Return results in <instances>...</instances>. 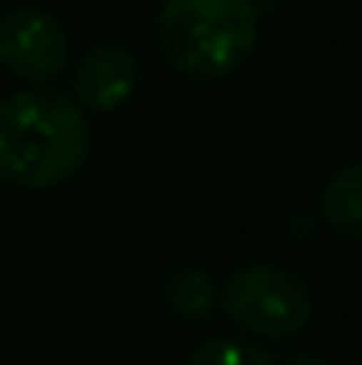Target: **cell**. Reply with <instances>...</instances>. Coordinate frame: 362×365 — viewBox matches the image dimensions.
I'll use <instances>...</instances> for the list:
<instances>
[{
    "label": "cell",
    "instance_id": "2",
    "mask_svg": "<svg viewBox=\"0 0 362 365\" xmlns=\"http://www.w3.org/2000/svg\"><path fill=\"white\" fill-rule=\"evenodd\" d=\"M256 39V0H164L156 11V46L164 61L192 82L235 75L252 57Z\"/></svg>",
    "mask_w": 362,
    "mask_h": 365
},
{
    "label": "cell",
    "instance_id": "4",
    "mask_svg": "<svg viewBox=\"0 0 362 365\" xmlns=\"http://www.w3.org/2000/svg\"><path fill=\"white\" fill-rule=\"evenodd\" d=\"M68 29L43 7H14L0 14V68L25 86H46L68 68Z\"/></svg>",
    "mask_w": 362,
    "mask_h": 365
},
{
    "label": "cell",
    "instance_id": "1",
    "mask_svg": "<svg viewBox=\"0 0 362 365\" xmlns=\"http://www.w3.org/2000/svg\"><path fill=\"white\" fill-rule=\"evenodd\" d=\"M93 131L71 93L32 86L0 100V181L43 192L82 170Z\"/></svg>",
    "mask_w": 362,
    "mask_h": 365
},
{
    "label": "cell",
    "instance_id": "8",
    "mask_svg": "<svg viewBox=\"0 0 362 365\" xmlns=\"http://www.w3.org/2000/svg\"><path fill=\"white\" fill-rule=\"evenodd\" d=\"M185 365H277V359L256 344L252 337L241 334H221V337H206L188 351Z\"/></svg>",
    "mask_w": 362,
    "mask_h": 365
},
{
    "label": "cell",
    "instance_id": "3",
    "mask_svg": "<svg viewBox=\"0 0 362 365\" xmlns=\"http://www.w3.org/2000/svg\"><path fill=\"white\" fill-rule=\"evenodd\" d=\"M217 309L252 337H295L313 319L309 284L273 262H248L224 277L217 287Z\"/></svg>",
    "mask_w": 362,
    "mask_h": 365
},
{
    "label": "cell",
    "instance_id": "7",
    "mask_svg": "<svg viewBox=\"0 0 362 365\" xmlns=\"http://www.w3.org/2000/svg\"><path fill=\"white\" fill-rule=\"evenodd\" d=\"M167 305L188 323H203L217 312V284L206 269H178L167 280Z\"/></svg>",
    "mask_w": 362,
    "mask_h": 365
},
{
    "label": "cell",
    "instance_id": "5",
    "mask_svg": "<svg viewBox=\"0 0 362 365\" xmlns=\"http://www.w3.org/2000/svg\"><path fill=\"white\" fill-rule=\"evenodd\" d=\"M142 82V64L124 43H100L71 71V96L82 110L111 114L121 110Z\"/></svg>",
    "mask_w": 362,
    "mask_h": 365
},
{
    "label": "cell",
    "instance_id": "9",
    "mask_svg": "<svg viewBox=\"0 0 362 365\" xmlns=\"http://www.w3.org/2000/svg\"><path fill=\"white\" fill-rule=\"evenodd\" d=\"M284 365H334L331 359H320V355H298V359H291V362Z\"/></svg>",
    "mask_w": 362,
    "mask_h": 365
},
{
    "label": "cell",
    "instance_id": "6",
    "mask_svg": "<svg viewBox=\"0 0 362 365\" xmlns=\"http://www.w3.org/2000/svg\"><path fill=\"white\" fill-rule=\"evenodd\" d=\"M320 217L341 238L362 242V160L334 170L320 192Z\"/></svg>",
    "mask_w": 362,
    "mask_h": 365
}]
</instances>
